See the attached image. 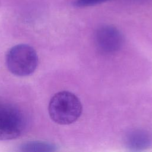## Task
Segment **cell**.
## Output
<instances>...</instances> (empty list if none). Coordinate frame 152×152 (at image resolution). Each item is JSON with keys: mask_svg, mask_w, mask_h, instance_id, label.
<instances>
[{"mask_svg": "<svg viewBox=\"0 0 152 152\" xmlns=\"http://www.w3.org/2000/svg\"><path fill=\"white\" fill-rule=\"evenodd\" d=\"M48 111L53 121L60 125H68L79 118L82 112V105L74 94L62 91L51 98Z\"/></svg>", "mask_w": 152, "mask_h": 152, "instance_id": "6da1fadb", "label": "cell"}, {"mask_svg": "<svg viewBox=\"0 0 152 152\" xmlns=\"http://www.w3.org/2000/svg\"><path fill=\"white\" fill-rule=\"evenodd\" d=\"M6 65L10 72L18 77H25L34 72L38 65L35 49L27 44L12 47L6 55Z\"/></svg>", "mask_w": 152, "mask_h": 152, "instance_id": "7a4b0ae2", "label": "cell"}, {"mask_svg": "<svg viewBox=\"0 0 152 152\" xmlns=\"http://www.w3.org/2000/svg\"><path fill=\"white\" fill-rule=\"evenodd\" d=\"M26 124L25 115L21 109L13 104L0 102V141L20 137Z\"/></svg>", "mask_w": 152, "mask_h": 152, "instance_id": "3957f363", "label": "cell"}, {"mask_svg": "<svg viewBox=\"0 0 152 152\" xmlns=\"http://www.w3.org/2000/svg\"><path fill=\"white\" fill-rule=\"evenodd\" d=\"M94 42L97 48L101 52L112 53L118 51L122 47L124 37L116 27L104 25L96 30Z\"/></svg>", "mask_w": 152, "mask_h": 152, "instance_id": "277c9868", "label": "cell"}, {"mask_svg": "<svg viewBox=\"0 0 152 152\" xmlns=\"http://www.w3.org/2000/svg\"><path fill=\"white\" fill-rule=\"evenodd\" d=\"M125 142L129 148L133 150H141L150 146L152 143V137L146 131L136 129L126 135Z\"/></svg>", "mask_w": 152, "mask_h": 152, "instance_id": "5b68a950", "label": "cell"}, {"mask_svg": "<svg viewBox=\"0 0 152 152\" xmlns=\"http://www.w3.org/2000/svg\"><path fill=\"white\" fill-rule=\"evenodd\" d=\"M19 150L24 152H48L56 150L53 144L42 141H30L23 143L19 147Z\"/></svg>", "mask_w": 152, "mask_h": 152, "instance_id": "8992f818", "label": "cell"}, {"mask_svg": "<svg viewBox=\"0 0 152 152\" xmlns=\"http://www.w3.org/2000/svg\"><path fill=\"white\" fill-rule=\"evenodd\" d=\"M109 0H75L74 5L78 7H85L99 4Z\"/></svg>", "mask_w": 152, "mask_h": 152, "instance_id": "52a82bcc", "label": "cell"}]
</instances>
